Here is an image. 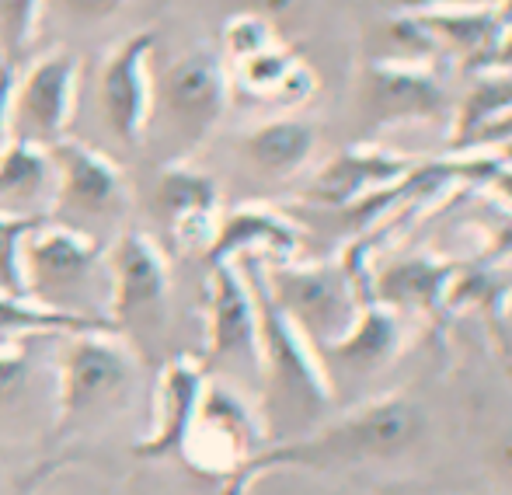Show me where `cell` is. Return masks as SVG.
<instances>
[{"mask_svg": "<svg viewBox=\"0 0 512 495\" xmlns=\"http://www.w3.org/2000/svg\"><path fill=\"white\" fill-rule=\"evenodd\" d=\"M276 286V300L283 311H290L310 332L331 328L338 314V290L331 279L310 276V272H276L272 279Z\"/></svg>", "mask_w": 512, "mask_h": 495, "instance_id": "15", "label": "cell"}, {"mask_svg": "<svg viewBox=\"0 0 512 495\" xmlns=\"http://www.w3.org/2000/svg\"><path fill=\"white\" fill-rule=\"evenodd\" d=\"M154 42L157 35L150 28L126 35L98 70V116H102L108 136L126 143V147L140 143V136L150 126V116H154V74H150Z\"/></svg>", "mask_w": 512, "mask_h": 495, "instance_id": "6", "label": "cell"}, {"mask_svg": "<svg viewBox=\"0 0 512 495\" xmlns=\"http://www.w3.org/2000/svg\"><path fill=\"white\" fill-rule=\"evenodd\" d=\"M206 360H230L255 349L258 311L230 265H213L206 304Z\"/></svg>", "mask_w": 512, "mask_h": 495, "instance_id": "13", "label": "cell"}, {"mask_svg": "<svg viewBox=\"0 0 512 495\" xmlns=\"http://www.w3.org/2000/svg\"><path fill=\"white\" fill-rule=\"evenodd\" d=\"M42 0H0V49L7 56L21 53L39 25Z\"/></svg>", "mask_w": 512, "mask_h": 495, "instance_id": "19", "label": "cell"}, {"mask_svg": "<svg viewBox=\"0 0 512 495\" xmlns=\"http://www.w3.org/2000/svg\"><path fill=\"white\" fill-rule=\"evenodd\" d=\"M77 98V56L70 49H49L25 74H14L11 136L32 147H53L67 136Z\"/></svg>", "mask_w": 512, "mask_h": 495, "instance_id": "5", "label": "cell"}, {"mask_svg": "<svg viewBox=\"0 0 512 495\" xmlns=\"http://www.w3.org/2000/svg\"><path fill=\"white\" fill-rule=\"evenodd\" d=\"M248 450L251 422L244 405L234 391L206 380L196 419H192L189 436L182 443V457L199 471H223L227 464H237V471H241V457Z\"/></svg>", "mask_w": 512, "mask_h": 495, "instance_id": "9", "label": "cell"}, {"mask_svg": "<svg viewBox=\"0 0 512 495\" xmlns=\"http://www.w3.org/2000/svg\"><path fill=\"white\" fill-rule=\"evenodd\" d=\"M133 380L136 360L126 342H119V332L67 335L56 360V422L81 426L115 412L133 391Z\"/></svg>", "mask_w": 512, "mask_h": 495, "instance_id": "2", "label": "cell"}, {"mask_svg": "<svg viewBox=\"0 0 512 495\" xmlns=\"http://www.w3.org/2000/svg\"><path fill=\"white\" fill-rule=\"evenodd\" d=\"M223 98H227L223 70L206 49H192L171 60L161 81L154 84V105H161L168 126L189 143L203 140L206 129L220 119Z\"/></svg>", "mask_w": 512, "mask_h": 495, "instance_id": "7", "label": "cell"}, {"mask_svg": "<svg viewBox=\"0 0 512 495\" xmlns=\"http://www.w3.org/2000/svg\"><path fill=\"white\" fill-rule=\"evenodd\" d=\"M310 147H314V133L304 123H269L244 140V154L251 157V164L269 175H286L304 164Z\"/></svg>", "mask_w": 512, "mask_h": 495, "instance_id": "16", "label": "cell"}, {"mask_svg": "<svg viewBox=\"0 0 512 495\" xmlns=\"http://www.w3.org/2000/svg\"><path fill=\"white\" fill-rule=\"evenodd\" d=\"M35 227L39 224L0 217V293L25 297V290H21V248H25V238Z\"/></svg>", "mask_w": 512, "mask_h": 495, "instance_id": "18", "label": "cell"}, {"mask_svg": "<svg viewBox=\"0 0 512 495\" xmlns=\"http://www.w3.org/2000/svg\"><path fill=\"white\" fill-rule=\"evenodd\" d=\"M21 290L32 304L81 321L108 325V265L98 238L63 227L56 220L39 224L21 248Z\"/></svg>", "mask_w": 512, "mask_h": 495, "instance_id": "1", "label": "cell"}, {"mask_svg": "<svg viewBox=\"0 0 512 495\" xmlns=\"http://www.w3.org/2000/svg\"><path fill=\"white\" fill-rule=\"evenodd\" d=\"M11 88H14V70L0 63V154L14 143L11 136Z\"/></svg>", "mask_w": 512, "mask_h": 495, "instance_id": "23", "label": "cell"}, {"mask_svg": "<svg viewBox=\"0 0 512 495\" xmlns=\"http://www.w3.org/2000/svg\"><path fill=\"white\" fill-rule=\"evenodd\" d=\"M49 157L56 168V224L81 231V224H108L126 213L129 185L105 154L63 136L49 147Z\"/></svg>", "mask_w": 512, "mask_h": 495, "instance_id": "4", "label": "cell"}, {"mask_svg": "<svg viewBox=\"0 0 512 495\" xmlns=\"http://www.w3.org/2000/svg\"><path fill=\"white\" fill-rule=\"evenodd\" d=\"M206 387V367L189 356H175L164 363L157 380L154 398V422L143 440L133 443V454L143 461H161V457L182 454V443L189 436V426L196 419L199 398Z\"/></svg>", "mask_w": 512, "mask_h": 495, "instance_id": "10", "label": "cell"}, {"mask_svg": "<svg viewBox=\"0 0 512 495\" xmlns=\"http://www.w3.org/2000/svg\"><path fill=\"white\" fill-rule=\"evenodd\" d=\"M227 46L237 60H251V56L265 53V28L255 18H237L227 28Z\"/></svg>", "mask_w": 512, "mask_h": 495, "instance_id": "21", "label": "cell"}, {"mask_svg": "<svg viewBox=\"0 0 512 495\" xmlns=\"http://www.w3.org/2000/svg\"><path fill=\"white\" fill-rule=\"evenodd\" d=\"M154 210L171 227V234H175V241L182 248H209V241L216 234L213 178H206L196 168H185V164H168L154 182Z\"/></svg>", "mask_w": 512, "mask_h": 495, "instance_id": "11", "label": "cell"}, {"mask_svg": "<svg viewBox=\"0 0 512 495\" xmlns=\"http://www.w3.org/2000/svg\"><path fill=\"white\" fill-rule=\"evenodd\" d=\"M56 206V168L46 147L18 143L0 154V217L46 224Z\"/></svg>", "mask_w": 512, "mask_h": 495, "instance_id": "12", "label": "cell"}, {"mask_svg": "<svg viewBox=\"0 0 512 495\" xmlns=\"http://www.w3.org/2000/svg\"><path fill=\"white\" fill-rule=\"evenodd\" d=\"M251 245H269V248H286L290 245V231H286L279 220L265 217L258 210H241L234 217H227L216 227L213 241H209V262L227 265L230 255L251 248Z\"/></svg>", "mask_w": 512, "mask_h": 495, "instance_id": "17", "label": "cell"}, {"mask_svg": "<svg viewBox=\"0 0 512 495\" xmlns=\"http://www.w3.org/2000/svg\"><path fill=\"white\" fill-rule=\"evenodd\" d=\"M105 265L108 286H112L108 321L115 325V332H122V325L129 321L161 311L164 297H168V262L147 234L122 231L112 241V248H105Z\"/></svg>", "mask_w": 512, "mask_h": 495, "instance_id": "8", "label": "cell"}, {"mask_svg": "<svg viewBox=\"0 0 512 495\" xmlns=\"http://www.w3.org/2000/svg\"><path fill=\"white\" fill-rule=\"evenodd\" d=\"M63 11L77 21H105L126 7V0H60Z\"/></svg>", "mask_w": 512, "mask_h": 495, "instance_id": "22", "label": "cell"}, {"mask_svg": "<svg viewBox=\"0 0 512 495\" xmlns=\"http://www.w3.org/2000/svg\"><path fill=\"white\" fill-rule=\"evenodd\" d=\"M84 332H115L98 321H81L60 311H46V307L32 304L28 297H11L0 293V353L11 349H25L35 339H67V335Z\"/></svg>", "mask_w": 512, "mask_h": 495, "instance_id": "14", "label": "cell"}, {"mask_svg": "<svg viewBox=\"0 0 512 495\" xmlns=\"http://www.w3.org/2000/svg\"><path fill=\"white\" fill-rule=\"evenodd\" d=\"M32 377V360H28V346L25 349H11V353H0V412L14 408L21 401Z\"/></svg>", "mask_w": 512, "mask_h": 495, "instance_id": "20", "label": "cell"}, {"mask_svg": "<svg viewBox=\"0 0 512 495\" xmlns=\"http://www.w3.org/2000/svg\"><path fill=\"white\" fill-rule=\"evenodd\" d=\"M422 429V415L405 401H391V405L370 408V412L356 415V419L342 422L331 433L317 436L307 443H293V447H279L272 454L251 457L241 471L234 475V485L223 495H237L255 475L276 464H324V461H352V457H377L394 454V450L408 447Z\"/></svg>", "mask_w": 512, "mask_h": 495, "instance_id": "3", "label": "cell"}]
</instances>
